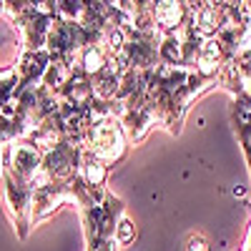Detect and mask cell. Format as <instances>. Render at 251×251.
<instances>
[{"mask_svg": "<svg viewBox=\"0 0 251 251\" xmlns=\"http://www.w3.org/2000/svg\"><path fill=\"white\" fill-rule=\"evenodd\" d=\"M18 83H20L18 68H0V111L15 98Z\"/></svg>", "mask_w": 251, "mask_h": 251, "instance_id": "8fae6325", "label": "cell"}, {"mask_svg": "<svg viewBox=\"0 0 251 251\" xmlns=\"http://www.w3.org/2000/svg\"><path fill=\"white\" fill-rule=\"evenodd\" d=\"M75 68H80L86 75H98L100 71H106L108 68V53L103 50L98 43H91V46H86L80 53H78V58H75Z\"/></svg>", "mask_w": 251, "mask_h": 251, "instance_id": "52a82bcc", "label": "cell"}, {"mask_svg": "<svg viewBox=\"0 0 251 251\" xmlns=\"http://www.w3.org/2000/svg\"><path fill=\"white\" fill-rule=\"evenodd\" d=\"M118 86H121V75L113 68H106L98 75H93V91H96V98L100 100H113L118 93Z\"/></svg>", "mask_w": 251, "mask_h": 251, "instance_id": "30bf717a", "label": "cell"}, {"mask_svg": "<svg viewBox=\"0 0 251 251\" xmlns=\"http://www.w3.org/2000/svg\"><path fill=\"white\" fill-rule=\"evenodd\" d=\"M246 88H249V96H251V71L246 73Z\"/></svg>", "mask_w": 251, "mask_h": 251, "instance_id": "5bb4252c", "label": "cell"}, {"mask_svg": "<svg viewBox=\"0 0 251 251\" xmlns=\"http://www.w3.org/2000/svg\"><path fill=\"white\" fill-rule=\"evenodd\" d=\"M60 100L71 103V106H78V108H88L91 100L96 98V91H93V78L86 75L80 68H73L71 78L66 80V86L58 91Z\"/></svg>", "mask_w": 251, "mask_h": 251, "instance_id": "5b68a950", "label": "cell"}, {"mask_svg": "<svg viewBox=\"0 0 251 251\" xmlns=\"http://www.w3.org/2000/svg\"><path fill=\"white\" fill-rule=\"evenodd\" d=\"M50 60H53V55H50L48 48H40V50H23V55H20V60H18L20 83H18L15 98L23 93V91L38 86V83L43 80V75H46V71H48V66H50Z\"/></svg>", "mask_w": 251, "mask_h": 251, "instance_id": "277c9868", "label": "cell"}, {"mask_svg": "<svg viewBox=\"0 0 251 251\" xmlns=\"http://www.w3.org/2000/svg\"><path fill=\"white\" fill-rule=\"evenodd\" d=\"M158 58H161V63H166V66H183V43H181L178 33L161 35V40H158Z\"/></svg>", "mask_w": 251, "mask_h": 251, "instance_id": "9c48e42d", "label": "cell"}, {"mask_svg": "<svg viewBox=\"0 0 251 251\" xmlns=\"http://www.w3.org/2000/svg\"><path fill=\"white\" fill-rule=\"evenodd\" d=\"M133 239H136V226H133L128 219H123V221L116 226V241H118L121 246H128Z\"/></svg>", "mask_w": 251, "mask_h": 251, "instance_id": "7c38bea8", "label": "cell"}, {"mask_svg": "<svg viewBox=\"0 0 251 251\" xmlns=\"http://www.w3.org/2000/svg\"><path fill=\"white\" fill-rule=\"evenodd\" d=\"M13 20H15V25L20 28V33H23L25 50L46 48L55 15H50L46 8H30V10H23V13L13 15Z\"/></svg>", "mask_w": 251, "mask_h": 251, "instance_id": "3957f363", "label": "cell"}, {"mask_svg": "<svg viewBox=\"0 0 251 251\" xmlns=\"http://www.w3.org/2000/svg\"><path fill=\"white\" fill-rule=\"evenodd\" d=\"M191 25L201 38H214L221 28V8L203 5L196 13H191Z\"/></svg>", "mask_w": 251, "mask_h": 251, "instance_id": "ba28073f", "label": "cell"}, {"mask_svg": "<svg viewBox=\"0 0 251 251\" xmlns=\"http://www.w3.org/2000/svg\"><path fill=\"white\" fill-rule=\"evenodd\" d=\"M186 251H208V246L203 244V239H191L188 241V249Z\"/></svg>", "mask_w": 251, "mask_h": 251, "instance_id": "4fadbf2b", "label": "cell"}, {"mask_svg": "<svg viewBox=\"0 0 251 251\" xmlns=\"http://www.w3.org/2000/svg\"><path fill=\"white\" fill-rule=\"evenodd\" d=\"M5 10H8V5H5V0H0V15H3Z\"/></svg>", "mask_w": 251, "mask_h": 251, "instance_id": "9a60e30c", "label": "cell"}, {"mask_svg": "<svg viewBox=\"0 0 251 251\" xmlns=\"http://www.w3.org/2000/svg\"><path fill=\"white\" fill-rule=\"evenodd\" d=\"M80 176L91 188H100L103 183H106L108 166H106V161H103L100 156H96L88 149H83V153H80Z\"/></svg>", "mask_w": 251, "mask_h": 251, "instance_id": "8992f818", "label": "cell"}, {"mask_svg": "<svg viewBox=\"0 0 251 251\" xmlns=\"http://www.w3.org/2000/svg\"><path fill=\"white\" fill-rule=\"evenodd\" d=\"M83 149L93 151L103 161H118L126 151V131L123 123L116 116H108L103 121H96L88 126L86 138H83Z\"/></svg>", "mask_w": 251, "mask_h": 251, "instance_id": "6da1fadb", "label": "cell"}, {"mask_svg": "<svg viewBox=\"0 0 251 251\" xmlns=\"http://www.w3.org/2000/svg\"><path fill=\"white\" fill-rule=\"evenodd\" d=\"M3 169L30 183V178L43 169V149L30 138H18L3 146Z\"/></svg>", "mask_w": 251, "mask_h": 251, "instance_id": "7a4b0ae2", "label": "cell"}]
</instances>
